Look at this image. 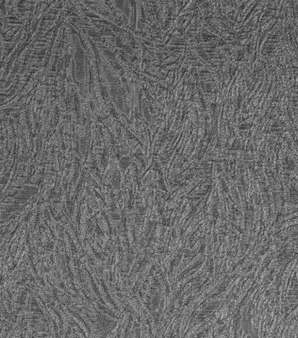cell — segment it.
Masks as SVG:
<instances>
[{
	"label": "cell",
	"instance_id": "cell-1",
	"mask_svg": "<svg viewBox=\"0 0 298 338\" xmlns=\"http://www.w3.org/2000/svg\"><path fill=\"white\" fill-rule=\"evenodd\" d=\"M67 314H68V316H70L72 317V318L73 319H74V321L76 322V323H78V324H79V326H80V327H81L83 331L85 332V334H87V335H88V334H89V331H88V329H87V328H86V327H85V324H84V323H83L81 321V319H79V318H77V317L75 316H74V315L73 314V313H69V312H68V313H67Z\"/></svg>",
	"mask_w": 298,
	"mask_h": 338
},
{
	"label": "cell",
	"instance_id": "cell-2",
	"mask_svg": "<svg viewBox=\"0 0 298 338\" xmlns=\"http://www.w3.org/2000/svg\"><path fill=\"white\" fill-rule=\"evenodd\" d=\"M77 334H79V337H80V338H84V337H83V335H82V334H80V333H79V330H78V331H77Z\"/></svg>",
	"mask_w": 298,
	"mask_h": 338
}]
</instances>
